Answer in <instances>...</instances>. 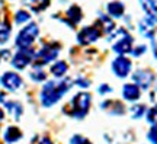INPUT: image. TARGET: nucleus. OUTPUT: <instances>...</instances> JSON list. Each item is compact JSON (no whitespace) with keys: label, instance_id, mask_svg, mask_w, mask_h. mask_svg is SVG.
Here are the masks:
<instances>
[{"label":"nucleus","instance_id":"ddd939ff","mask_svg":"<svg viewBox=\"0 0 157 144\" xmlns=\"http://www.w3.org/2000/svg\"><path fill=\"white\" fill-rule=\"evenodd\" d=\"M66 16H67V21L68 25L70 26H74V25H77L80 21H82V18H83V12H82V9L78 7V6L73 5L70 6L67 9V12H66Z\"/></svg>","mask_w":157,"mask_h":144},{"label":"nucleus","instance_id":"5701e85b","mask_svg":"<svg viewBox=\"0 0 157 144\" xmlns=\"http://www.w3.org/2000/svg\"><path fill=\"white\" fill-rule=\"evenodd\" d=\"M29 19H31V15L26 10H17L16 15H15V22L16 23H26Z\"/></svg>","mask_w":157,"mask_h":144},{"label":"nucleus","instance_id":"f8f14e48","mask_svg":"<svg viewBox=\"0 0 157 144\" xmlns=\"http://www.w3.org/2000/svg\"><path fill=\"white\" fill-rule=\"evenodd\" d=\"M122 96L125 100L128 102H135V100L140 99L141 96V90L140 88L134 83H128V84H124L122 88Z\"/></svg>","mask_w":157,"mask_h":144},{"label":"nucleus","instance_id":"a211bd4d","mask_svg":"<svg viewBox=\"0 0 157 144\" xmlns=\"http://www.w3.org/2000/svg\"><path fill=\"white\" fill-rule=\"evenodd\" d=\"M23 3L26 6H29L32 10L41 12V10H45V9L48 7L50 0H23Z\"/></svg>","mask_w":157,"mask_h":144},{"label":"nucleus","instance_id":"a878e982","mask_svg":"<svg viewBox=\"0 0 157 144\" xmlns=\"http://www.w3.org/2000/svg\"><path fill=\"white\" fill-rule=\"evenodd\" d=\"M131 112H132V118H140V116L144 115V112H146V106L144 105H135L132 109H131Z\"/></svg>","mask_w":157,"mask_h":144},{"label":"nucleus","instance_id":"393cba45","mask_svg":"<svg viewBox=\"0 0 157 144\" xmlns=\"http://www.w3.org/2000/svg\"><path fill=\"white\" fill-rule=\"evenodd\" d=\"M31 77L35 82H42V80H45V73L42 68H34V72L31 73Z\"/></svg>","mask_w":157,"mask_h":144},{"label":"nucleus","instance_id":"1a4fd4ad","mask_svg":"<svg viewBox=\"0 0 157 144\" xmlns=\"http://www.w3.org/2000/svg\"><path fill=\"white\" fill-rule=\"evenodd\" d=\"M0 83L3 84V88H6L7 90H10V92H15L17 89L22 86V79L19 74L13 72H7L5 73L2 79H0Z\"/></svg>","mask_w":157,"mask_h":144},{"label":"nucleus","instance_id":"39448f33","mask_svg":"<svg viewBox=\"0 0 157 144\" xmlns=\"http://www.w3.org/2000/svg\"><path fill=\"white\" fill-rule=\"evenodd\" d=\"M58 51H60V45L58 44L44 45V47L35 54V58H34L35 68H41L44 64L51 63L52 60H56L57 56H58Z\"/></svg>","mask_w":157,"mask_h":144},{"label":"nucleus","instance_id":"bb28decb","mask_svg":"<svg viewBox=\"0 0 157 144\" xmlns=\"http://www.w3.org/2000/svg\"><path fill=\"white\" fill-rule=\"evenodd\" d=\"M70 144H92V141H89L83 135H78L77 134V135H74L73 138L70 140Z\"/></svg>","mask_w":157,"mask_h":144},{"label":"nucleus","instance_id":"f3484780","mask_svg":"<svg viewBox=\"0 0 157 144\" xmlns=\"http://www.w3.org/2000/svg\"><path fill=\"white\" fill-rule=\"evenodd\" d=\"M22 138V133L17 127H7L5 131V140L7 143H16Z\"/></svg>","mask_w":157,"mask_h":144},{"label":"nucleus","instance_id":"b1692460","mask_svg":"<svg viewBox=\"0 0 157 144\" xmlns=\"http://www.w3.org/2000/svg\"><path fill=\"white\" fill-rule=\"evenodd\" d=\"M147 121L150 122L153 127H157V105H154L151 109L147 111Z\"/></svg>","mask_w":157,"mask_h":144},{"label":"nucleus","instance_id":"72a5a7b5","mask_svg":"<svg viewBox=\"0 0 157 144\" xmlns=\"http://www.w3.org/2000/svg\"><path fill=\"white\" fill-rule=\"evenodd\" d=\"M0 102H5V93L0 92Z\"/></svg>","mask_w":157,"mask_h":144},{"label":"nucleus","instance_id":"2f4dec72","mask_svg":"<svg viewBox=\"0 0 157 144\" xmlns=\"http://www.w3.org/2000/svg\"><path fill=\"white\" fill-rule=\"evenodd\" d=\"M153 53H154V57L157 60V39L153 38Z\"/></svg>","mask_w":157,"mask_h":144},{"label":"nucleus","instance_id":"7ed1b4c3","mask_svg":"<svg viewBox=\"0 0 157 144\" xmlns=\"http://www.w3.org/2000/svg\"><path fill=\"white\" fill-rule=\"evenodd\" d=\"M92 103V96L87 92H78L71 100V115L77 119H82L87 115Z\"/></svg>","mask_w":157,"mask_h":144},{"label":"nucleus","instance_id":"4be33fe9","mask_svg":"<svg viewBox=\"0 0 157 144\" xmlns=\"http://www.w3.org/2000/svg\"><path fill=\"white\" fill-rule=\"evenodd\" d=\"M9 37H10V25L7 22H3L0 25V45L6 44Z\"/></svg>","mask_w":157,"mask_h":144},{"label":"nucleus","instance_id":"c9c22d12","mask_svg":"<svg viewBox=\"0 0 157 144\" xmlns=\"http://www.w3.org/2000/svg\"><path fill=\"white\" fill-rule=\"evenodd\" d=\"M0 60H2V56H0Z\"/></svg>","mask_w":157,"mask_h":144},{"label":"nucleus","instance_id":"c756f323","mask_svg":"<svg viewBox=\"0 0 157 144\" xmlns=\"http://www.w3.org/2000/svg\"><path fill=\"white\" fill-rule=\"evenodd\" d=\"M98 92H99L101 95H106V93H111V92H112V89H111L109 84H101L99 89H98Z\"/></svg>","mask_w":157,"mask_h":144},{"label":"nucleus","instance_id":"6ab92c4d","mask_svg":"<svg viewBox=\"0 0 157 144\" xmlns=\"http://www.w3.org/2000/svg\"><path fill=\"white\" fill-rule=\"evenodd\" d=\"M67 63L66 61H57L51 66V73L56 76V77H63L66 73H67Z\"/></svg>","mask_w":157,"mask_h":144},{"label":"nucleus","instance_id":"4468645a","mask_svg":"<svg viewBox=\"0 0 157 144\" xmlns=\"http://www.w3.org/2000/svg\"><path fill=\"white\" fill-rule=\"evenodd\" d=\"M96 26L101 29V32H103V33H112L113 29H115V23H113V21L111 19V16L101 15L99 19H98Z\"/></svg>","mask_w":157,"mask_h":144},{"label":"nucleus","instance_id":"aec40b11","mask_svg":"<svg viewBox=\"0 0 157 144\" xmlns=\"http://www.w3.org/2000/svg\"><path fill=\"white\" fill-rule=\"evenodd\" d=\"M101 106H102V108L111 106L109 114H113V115H121V114H124V111H125L121 102H113V100H106V102H103Z\"/></svg>","mask_w":157,"mask_h":144},{"label":"nucleus","instance_id":"c85d7f7f","mask_svg":"<svg viewBox=\"0 0 157 144\" xmlns=\"http://www.w3.org/2000/svg\"><path fill=\"white\" fill-rule=\"evenodd\" d=\"M147 138L150 140L153 144H157V127H151V130L147 134Z\"/></svg>","mask_w":157,"mask_h":144},{"label":"nucleus","instance_id":"20e7f679","mask_svg":"<svg viewBox=\"0 0 157 144\" xmlns=\"http://www.w3.org/2000/svg\"><path fill=\"white\" fill-rule=\"evenodd\" d=\"M38 33H39L38 25L34 22L28 23L25 28L19 31L15 44H16V47L19 50H22V48H31V45L34 44V41L38 37Z\"/></svg>","mask_w":157,"mask_h":144},{"label":"nucleus","instance_id":"2eb2a0df","mask_svg":"<svg viewBox=\"0 0 157 144\" xmlns=\"http://www.w3.org/2000/svg\"><path fill=\"white\" fill-rule=\"evenodd\" d=\"M106 10L111 18H121L124 15V12H125V6H124V3L118 2V0H113V2L108 3Z\"/></svg>","mask_w":157,"mask_h":144},{"label":"nucleus","instance_id":"cd10ccee","mask_svg":"<svg viewBox=\"0 0 157 144\" xmlns=\"http://www.w3.org/2000/svg\"><path fill=\"white\" fill-rule=\"evenodd\" d=\"M146 51H147V47L144 44H141V45H137L135 48H132L131 53H132V56L134 57H140V56H143Z\"/></svg>","mask_w":157,"mask_h":144},{"label":"nucleus","instance_id":"6e6552de","mask_svg":"<svg viewBox=\"0 0 157 144\" xmlns=\"http://www.w3.org/2000/svg\"><path fill=\"white\" fill-rule=\"evenodd\" d=\"M112 72L119 79H125L131 72V61L125 56H118L112 61Z\"/></svg>","mask_w":157,"mask_h":144},{"label":"nucleus","instance_id":"7c9ffc66","mask_svg":"<svg viewBox=\"0 0 157 144\" xmlns=\"http://www.w3.org/2000/svg\"><path fill=\"white\" fill-rule=\"evenodd\" d=\"M76 84H77V86H80V88H89V86H90V82H89V80H86L84 77H77V80H76Z\"/></svg>","mask_w":157,"mask_h":144},{"label":"nucleus","instance_id":"f257e3e1","mask_svg":"<svg viewBox=\"0 0 157 144\" xmlns=\"http://www.w3.org/2000/svg\"><path fill=\"white\" fill-rule=\"evenodd\" d=\"M71 84H73V82L68 77L47 82L42 90H41V103L47 108L56 105L57 102L70 90Z\"/></svg>","mask_w":157,"mask_h":144},{"label":"nucleus","instance_id":"9d476101","mask_svg":"<svg viewBox=\"0 0 157 144\" xmlns=\"http://www.w3.org/2000/svg\"><path fill=\"white\" fill-rule=\"evenodd\" d=\"M134 84H137L140 89H148L153 83V73L148 70H137L132 74Z\"/></svg>","mask_w":157,"mask_h":144},{"label":"nucleus","instance_id":"f704fd0d","mask_svg":"<svg viewBox=\"0 0 157 144\" xmlns=\"http://www.w3.org/2000/svg\"><path fill=\"white\" fill-rule=\"evenodd\" d=\"M3 118H5V112H3V111H2V109H0V121H2Z\"/></svg>","mask_w":157,"mask_h":144},{"label":"nucleus","instance_id":"9b49d317","mask_svg":"<svg viewBox=\"0 0 157 144\" xmlns=\"http://www.w3.org/2000/svg\"><path fill=\"white\" fill-rule=\"evenodd\" d=\"M156 28H157V21L153 19V18L146 16L144 19H141L140 23H138V29L143 37H147V38L153 39L154 35H156Z\"/></svg>","mask_w":157,"mask_h":144},{"label":"nucleus","instance_id":"f03ea898","mask_svg":"<svg viewBox=\"0 0 157 144\" xmlns=\"http://www.w3.org/2000/svg\"><path fill=\"white\" fill-rule=\"evenodd\" d=\"M109 42L112 44V50L118 56H125L132 51V37L124 28H119L109 33Z\"/></svg>","mask_w":157,"mask_h":144},{"label":"nucleus","instance_id":"412c9836","mask_svg":"<svg viewBox=\"0 0 157 144\" xmlns=\"http://www.w3.org/2000/svg\"><path fill=\"white\" fill-rule=\"evenodd\" d=\"M5 105L7 108V111L15 116V119L21 118V115H22V105L21 103H17V102H6Z\"/></svg>","mask_w":157,"mask_h":144},{"label":"nucleus","instance_id":"423d86ee","mask_svg":"<svg viewBox=\"0 0 157 144\" xmlns=\"http://www.w3.org/2000/svg\"><path fill=\"white\" fill-rule=\"evenodd\" d=\"M35 58V53L31 48H22L15 54V57L12 58V66L17 68V70H22L28 66L31 61H34Z\"/></svg>","mask_w":157,"mask_h":144},{"label":"nucleus","instance_id":"dca6fc26","mask_svg":"<svg viewBox=\"0 0 157 144\" xmlns=\"http://www.w3.org/2000/svg\"><path fill=\"white\" fill-rule=\"evenodd\" d=\"M138 2L147 16L157 21V0H138Z\"/></svg>","mask_w":157,"mask_h":144},{"label":"nucleus","instance_id":"473e14b6","mask_svg":"<svg viewBox=\"0 0 157 144\" xmlns=\"http://www.w3.org/2000/svg\"><path fill=\"white\" fill-rule=\"evenodd\" d=\"M38 144H52V141H51V140L48 138V137H44V138L41 140V141H39Z\"/></svg>","mask_w":157,"mask_h":144},{"label":"nucleus","instance_id":"0eeeda50","mask_svg":"<svg viewBox=\"0 0 157 144\" xmlns=\"http://www.w3.org/2000/svg\"><path fill=\"white\" fill-rule=\"evenodd\" d=\"M101 35H102L101 29L98 28L96 25L84 26V28L77 33V41L82 45H87V44H92V42L98 41V39L101 38Z\"/></svg>","mask_w":157,"mask_h":144}]
</instances>
